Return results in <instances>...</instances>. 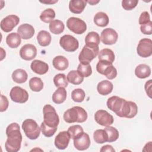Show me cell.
Returning a JSON list of instances; mask_svg holds the SVG:
<instances>
[{
    "instance_id": "6",
    "label": "cell",
    "mask_w": 152,
    "mask_h": 152,
    "mask_svg": "<svg viewBox=\"0 0 152 152\" xmlns=\"http://www.w3.org/2000/svg\"><path fill=\"white\" fill-rule=\"evenodd\" d=\"M138 113V106L137 104L131 101H126V100L124 102L120 110L116 115L121 118H133Z\"/></svg>"
},
{
    "instance_id": "8",
    "label": "cell",
    "mask_w": 152,
    "mask_h": 152,
    "mask_svg": "<svg viewBox=\"0 0 152 152\" xmlns=\"http://www.w3.org/2000/svg\"><path fill=\"white\" fill-rule=\"evenodd\" d=\"M66 26L69 30L77 34H81L87 30L86 23L77 17H70L66 21Z\"/></svg>"
},
{
    "instance_id": "12",
    "label": "cell",
    "mask_w": 152,
    "mask_h": 152,
    "mask_svg": "<svg viewBox=\"0 0 152 152\" xmlns=\"http://www.w3.org/2000/svg\"><path fill=\"white\" fill-rule=\"evenodd\" d=\"M20 22V18L15 15H9L1 21V28L2 31L8 33L13 30Z\"/></svg>"
},
{
    "instance_id": "36",
    "label": "cell",
    "mask_w": 152,
    "mask_h": 152,
    "mask_svg": "<svg viewBox=\"0 0 152 152\" xmlns=\"http://www.w3.org/2000/svg\"><path fill=\"white\" fill-rule=\"evenodd\" d=\"M107 135V142H112L116 141L119 138V132L115 127L107 126L104 129Z\"/></svg>"
},
{
    "instance_id": "14",
    "label": "cell",
    "mask_w": 152,
    "mask_h": 152,
    "mask_svg": "<svg viewBox=\"0 0 152 152\" xmlns=\"http://www.w3.org/2000/svg\"><path fill=\"white\" fill-rule=\"evenodd\" d=\"M118 38L117 32L113 28H107L104 29L100 35V39L104 45H111L115 44Z\"/></svg>"
},
{
    "instance_id": "28",
    "label": "cell",
    "mask_w": 152,
    "mask_h": 152,
    "mask_svg": "<svg viewBox=\"0 0 152 152\" xmlns=\"http://www.w3.org/2000/svg\"><path fill=\"white\" fill-rule=\"evenodd\" d=\"M94 23L96 25L99 27H106L109 22V19L107 15L103 12H99L94 16Z\"/></svg>"
},
{
    "instance_id": "1",
    "label": "cell",
    "mask_w": 152,
    "mask_h": 152,
    "mask_svg": "<svg viewBox=\"0 0 152 152\" xmlns=\"http://www.w3.org/2000/svg\"><path fill=\"white\" fill-rule=\"evenodd\" d=\"M7 139L5 144V150L8 152H17L20 150L22 141V135L20 126L17 123L10 124L6 129Z\"/></svg>"
},
{
    "instance_id": "2",
    "label": "cell",
    "mask_w": 152,
    "mask_h": 152,
    "mask_svg": "<svg viewBox=\"0 0 152 152\" xmlns=\"http://www.w3.org/2000/svg\"><path fill=\"white\" fill-rule=\"evenodd\" d=\"M87 113L85 109L80 106H74L67 109L64 114V121L69 124L84 122L87 119Z\"/></svg>"
},
{
    "instance_id": "48",
    "label": "cell",
    "mask_w": 152,
    "mask_h": 152,
    "mask_svg": "<svg viewBox=\"0 0 152 152\" xmlns=\"http://www.w3.org/2000/svg\"><path fill=\"white\" fill-rule=\"evenodd\" d=\"M100 151H109V152H114L115 151V150L112 147V145H105L102 147L100 149Z\"/></svg>"
},
{
    "instance_id": "43",
    "label": "cell",
    "mask_w": 152,
    "mask_h": 152,
    "mask_svg": "<svg viewBox=\"0 0 152 152\" xmlns=\"http://www.w3.org/2000/svg\"><path fill=\"white\" fill-rule=\"evenodd\" d=\"M138 1L137 0H123L122 1V7L125 10H131L137 5Z\"/></svg>"
},
{
    "instance_id": "18",
    "label": "cell",
    "mask_w": 152,
    "mask_h": 152,
    "mask_svg": "<svg viewBox=\"0 0 152 152\" xmlns=\"http://www.w3.org/2000/svg\"><path fill=\"white\" fill-rule=\"evenodd\" d=\"M34 27L27 23L20 25L17 29V33L20 36L21 38L27 40L31 39L34 34Z\"/></svg>"
},
{
    "instance_id": "29",
    "label": "cell",
    "mask_w": 152,
    "mask_h": 152,
    "mask_svg": "<svg viewBox=\"0 0 152 152\" xmlns=\"http://www.w3.org/2000/svg\"><path fill=\"white\" fill-rule=\"evenodd\" d=\"M66 99V91L64 87H59L52 94V100L56 104H61Z\"/></svg>"
},
{
    "instance_id": "19",
    "label": "cell",
    "mask_w": 152,
    "mask_h": 152,
    "mask_svg": "<svg viewBox=\"0 0 152 152\" xmlns=\"http://www.w3.org/2000/svg\"><path fill=\"white\" fill-rule=\"evenodd\" d=\"M125 100L124 99L116 96H113L108 99L107 101V106L110 110L116 113L120 110Z\"/></svg>"
},
{
    "instance_id": "25",
    "label": "cell",
    "mask_w": 152,
    "mask_h": 152,
    "mask_svg": "<svg viewBox=\"0 0 152 152\" xmlns=\"http://www.w3.org/2000/svg\"><path fill=\"white\" fill-rule=\"evenodd\" d=\"M135 74L139 78H145L150 75L151 68L146 64H140L135 69Z\"/></svg>"
},
{
    "instance_id": "17",
    "label": "cell",
    "mask_w": 152,
    "mask_h": 152,
    "mask_svg": "<svg viewBox=\"0 0 152 152\" xmlns=\"http://www.w3.org/2000/svg\"><path fill=\"white\" fill-rule=\"evenodd\" d=\"M73 140L75 148L78 150L83 151L87 150L90 145L91 142L90 137L86 132H83L79 137Z\"/></svg>"
},
{
    "instance_id": "41",
    "label": "cell",
    "mask_w": 152,
    "mask_h": 152,
    "mask_svg": "<svg viewBox=\"0 0 152 152\" xmlns=\"http://www.w3.org/2000/svg\"><path fill=\"white\" fill-rule=\"evenodd\" d=\"M84 91L81 88H76L71 92V98L75 102H82L85 98Z\"/></svg>"
},
{
    "instance_id": "33",
    "label": "cell",
    "mask_w": 152,
    "mask_h": 152,
    "mask_svg": "<svg viewBox=\"0 0 152 152\" xmlns=\"http://www.w3.org/2000/svg\"><path fill=\"white\" fill-rule=\"evenodd\" d=\"M100 42L99 34L95 31L89 32L85 38L86 45L99 46Z\"/></svg>"
},
{
    "instance_id": "35",
    "label": "cell",
    "mask_w": 152,
    "mask_h": 152,
    "mask_svg": "<svg viewBox=\"0 0 152 152\" xmlns=\"http://www.w3.org/2000/svg\"><path fill=\"white\" fill-rule=\"evenodd\" d=\"M30 89L34 92H39L43 88V83L39 77H33L29 81Z\"/></svg>"
},
{
    "instance_id": "23",
    "label": "cell",
    "mask_w": 152,
    "mask_h": 152,
    "mask_svg": "<svg viewBox=\"0 0 152 152\" xmlns=\"http://www.w3.org/2000/svg\"><path fill=\"white\" fill-rule=\"evenodd\" d=\"M53 67L59 71H64L69 66L68 60L63 56H56L52 61Z\"/></svg>"
},
{
    "instance_id": "27",
    "label": "cell",
    "mask_w": 152,
    "mask_h": 152,
    "mask_svg": "<svg viewBox=\"0 0 152 152\" xmlns=\"http://www.w3.org/2000/svg\"><path fill=\"white\" fill-rule=\"evenodd\" d=\"M37 40L41 46H47L50 45L52 37L49 32L45 30L40 31L37 36Z\"/></svg>"
},
{
    "instance_id": "7",
    "label": "cell",
    "mask_w": 152,
    "mask_h": 152,
    "mask_svg": "<svg viewBox=\"0 0 152 152\" xmlns=\"http://www.w3.org/2000/svg\"><path fill=\"white\" fill-rule=\"evenodd\" d=\"M97 71L104 75L107 79L112 80L117 76V70L112 64L107 62L99 61L96 65Z\"/></svg>"
},
{
    "instance_id": "16",
    "label": "cell",
    "mask_w": 152,
    "mask_h": 152,
    "mask_svg": "<svg viewBox=\"0 0 152 152\" xmlns=\"http://www.w3.org/2000/svg\"><path fill=\"white\" fill-rule=\"evenodd\" d=\"M70 139L71 137L68 131L60 132L55 138V145L59 150H64L68 147Z\"/></svg>"
},
{
    "instance_id": "15",
    "label": "cell",
    "mask_w": 152,
    "mask_h": 152,
    "mask_svg": "<svg viewBox=\"0 0 152 152\" xmlns=\"http://www.w3.org/2000/svg\"><path fill=\"white\" fill-rule=\"evenodd\" d=\"M37 55V49L32 44H26L20 50V57L25 61L33 59Z\"/></svg>"
},
{
    "instance_id": "21",
    "label": "cell",
    "mask_w": 152,
    "mask_h": 152,
    "mask_svg": "<svg viewBox=\"0 0 152 152\" xmlns=\"http://www.w3.org/2000/svg\"><path fill=\"white\" fill-rule=\"evenodd\" d=\"M87 3L85 0H71L69 2V9L74 14H80L84 11Z\"/></svg>"
},
{
    "instance_id": "32",
    "label": "cell",
    "mask_w": 152,
    "mask_h": 152,
    "mask_svg": "<svg viewBox=\"0 0 152 152\" xmlns=\"http://www.w3.org/2000/svg\"><path fill=\"white\" fill-rule=\"evenodd\" d=\"M51 33L54 34H59L62 33L65 28L64 23L59 20H54L50 23L49 26Z\"/></svg>"
},
{
    "instance_id": "24",
    "label": "cell",
    "mask_w": 152,
    "mask_h": 152,
    "mask_svg": "<svg viewBox=\"0 0 152 152\" xmlns=\"http://www.w3.org/2000/svg\"><path fill=\"white\" fill-rule=\"evenodd\" d=\"M98 59L99 61L107 62L112 64L115 60L114 52L110 49H103L99 52Z\"/></svg>"
},
{
    "instance_id": "31",
    "label": "cell",
    "mask_w": 152,
    "mask_h": 152,
    "mask_svg": "<svg viewBox=\"0 0 152 152\" xmlns=\"http://www.w3.org/2000/svg\"><path fill=\"white\" fill-rule=\"evenodd\" d=\"M66 78L69 83L74 85H79L82 83L84 80V77L82 76L77 70H72L69 72Z\"/></svg>"
},
{
    "instance_id": "22",
    "label": "cell",
    "mask_w": 152,
    "mask_h": 152,
    "mask_svg": "<svg viewBox=\"0 0 152 152\" xmlns=\"http://www.w3.org/2000/svg\"><path fill=\"white\" fill-rule=\"evenodd\" d=\"M113 88V84L108 80H103L99 82L97 86V90L98 93L103 96H106L111 93Z\"/></svg>"
},
{
    "instance_id": "10",
    "label": "cell",
    "mask_w": 152,
    "mask_h": 152,
    "mask_svg": "<svg viewBox=\"0 0 152 152\" xmlns=\"http://www.w3.org/2000/svg\"><path fill=\"white\" fill-rule=\"evenodd\" d=\"M137 52L142 58H148L152 54V40L150 39L144 38L140 40Z\"/></svg>"
},
{
    "instance_id": "42",
    "label": "cell",
    "mask_w": 152,
    "mask_h": 152,
    "mask_svg": "<svg viewBox=\"0 0 152 152\" xmlns=\"http://www.w3.org/2000/svg\"><path fill=\"white\" fill-rule=\"evenodd\" d=\"M40 128H41V131H42L43 135L46 137H52L55 134V133L56 132V131L57 130V128L50 127V126L46 125L43 122H42L41 124Z\"/></svg>"
},
{
    "instance_id": "40",
    "label": "cell",
    "mask_w": 152,
    "mask_h": 152,
    "mask_svg": "<svg viewBox=\"0 0 152 152\" xmlns=\"http://www.w3.org/2000/svg\"><path fill=\"white\" fill-rule=\"evenodd\" d=\"M67 131L68 132L72 140L77 138L84 132L83 128L79 125H75L69 126Z\"/></svg>"
},
{
    "instance_id": "4",
    "label": "cell",
    "mask_w": 152,
    "mask_h": 152,
    "mask_svg": "<svg viewBox=\"0 0 152 152\" xmlns=\"http://www.w3.org/2000/svg\"><path fill=\"white\" fill-rule=\"evenodd\" d=\"M22 128L26 135L30 140H36L40 135L41 128L37 122L32 119L24 120L22 124Z\"/></svg>"
},
{
    "instance_id": "20",
    "label": "cell",
    "mask_w": 152,
    "mask_h": 152,
    "mask_svg": "<svg viewBox=\"0 0 152 152\" xmlns=\"http://www.w3.org/2000/svg\"><path fill=\"white\" fill-rule=\"evenodd\" d=\"M31 70L36 74L43 75L49 70V65L46 62L40 60H34L30 65Z\"/></svg>"
},
{
    "instance_id": "30",
    "label": "cell",
    "mask_w": 152,
    "mask_h": 152,
    "mask_svg": "<svg viewBox=\"0 0 152 152\" xmlns=\"http://www.w3.org/2000/svg\"><path fill=\"white\" fill-rule=\"evenodd\" d=\"M28 78L26 71L23 69H17L12 74V78L13 81L18 84L25 83Z\"/></svg>"
},
{
    "instance_id": "39",
    "label": "cell",
    "mask_w": 152,
    "mask_h": 152,
    "mask_svg": "<svg viewBox=\"0 0 152 152\" xmlns=\"http://www.w3.org/2000/svg\"><path fill=\"white\" fill-rule=\"evenodd\" d=\"M77 71L84 77H88L92 74V68L90 64L80 62L77 67Z\"/></svg>"
},
{
    "instance_id": "38",
    "label": "cell",
    "mask_w": 152,
    "mask_h": 152,
    "mask_svg": "<svg viewBox=\"0 0 152 152\" xmlns=\"http://www.w3.org/2000/svg\"><path fill=\"white\" fill-rule=\"evenodd\" d=\"M53 83L56 87L65 88L68 85L66 75L64 74H58L53 78Z\"/></svg>"
},
{
    "instance_id": "3",
    "label": "cell",
    "mask_w": 152,
    "mask_h": 152,
    "mask_svg": "<svg viewBox=\"0 0 152 152\" xmlns=\"http://www.w3.org/2000/svg\"><path fill=\"white\" fill-rule=\"evenodd\" d=\"M43 122L48 126L57 128L59 123V118L55 109L50 104H46L43 108Z\"/></svg>"
},
{
    "instance_id": "11",
    "label": "cell",
    "mask_w": 152,
    "mask_h": 152,
    "mask_svg": "<svg viewBox=\"0 0 152 152\" xmlns=\"http://www.w3.org/2000/svg\"><path fill=\"white\" fill-rule=\"evenodd\" d=\"M10 96L13 102L19 103H24L28 99L27 91L18 86H15L12 88L10 93Z\"/></svg>"
},
{
    "instance_id": "49",
    "label": "cell",
    "mask_w": 152,
    "mask_h": 152,
    "mask_svg": "<svg viewBox=\"0 0 152 152\" xmlns=\"http://www.w3.org/2000/svg\"><path fill=\"white\" fill-rule=\"evenodd\" d=\"M58 1H52V0H49V1H40V2L43 3V4H55L56 2H57Z\"/></svg>"
},
{
    "instance_id": "37",
    "label": "cell",
    "mask_w": 152,
    "mask_h": 152,
    "mask_svg": "<svg viewBox=\"0 0 152 152\" xmlns=\"http://www.w3.org/2000/svg\"><path fill=\"white\" fill-rule=\"evenodd\" d=\"M94 140L98 144H103L107 142V135L104 129H97L93 134Z\"/></svg>"
},
{
    "instance_id": "9",
    "label": "cell",
    "mask_w": 152,
    "mask_h": 152,
    "mask_svg": "<svg viewBox=\"0 0 152 152\" xmlns=\"http://www.w3.org/2000/svg\"><path fill=\"white\" fill-rule=\"evenodd\" d=\"M59 45L65 51L69 52L75 51L79 46L78 40L69 34L62 36L59 40Z\"/></svg>"
},
{
    "instance_id": "46",
    "label": "cell",
    "mask_w": 152,
    "mask_h": 152,
    "mask_svg": "<svg viewBox=\"0 0 152 152\" xmlns=\"http://www.w3.org/2000/svg\"><path fill=\"white\" fill-rule=\"evenodd\" d=\"M8 100L6 96H4L3 94L1 95V107H0V111L1 112L5 111L8 107Z\"/></svg>"
},
{
    "instance_id": "47",
    "label": "cell",
    "mask_w": 152,
    "mask_h": 152,
    "mask_svg": "<svg viewBox=\"0 0 152 152\" xmlns=\"http://www.w3.org/2000/svg\"><path fill=\"white\" fill-rule=\"evenodd\" d=\"M151 80H149L145 83L144 86L145 92L150 98H151Z\"/></svg>"
},
{
    "instance_id": "26",
    "label": "cell",
    "mask_w": 152,
    "mask_h": 152,
    "mask_svg": "<svg viewBox=\"0 0 152 152\" xmlns=\"http://www.w3.org/2000/svg\"><path fill=\"white\" fill-rule=\"evenodd\" d=\"M20 36L17 33H10L6 38V43L11 48H17L21 44Z\"/></svg>"
},
{
    "instance_id": "50",
    "label": "cell",
    "mask_w": 152,
    "mask_h": 152,
    "mask_svg": "<svg viewBox=\"0 0 152 152\" xmlns=\"http://www.w3.org/2000/svg\"><path fill=\"white\" fill-rule=\"evenodd\" d=\"M87 2L89 3L91 5H96L97 3H99V1H87Z\"/></svg>"
},
{
    "instance_id": "44",
    "label": "cell",
    "mask_w": 152,
    "mask_h": 152,
    "mask_svg": "<svg viewBox=\"0 0 152 152\" xmlns=\"http://www.w3.org/2000/svg\"><path fill=\"white\" fill-rule=\"evenodd\" d=\"M140 30L141 33L144 34L150 35L152 33V21H150L149 23L141 25Z\"/></svg>"
},
{
    "instance_id": "13",
    "label": "cell",
    "mask_w": 152,
    "mask_h": 152,
    "mask_svg": "<svg viewBox=\"0 0 152 152\" xmlns=\"http://www.w3.org/2000/svg\"><path fill=\"white\" fill-rule=\"evenodd\" d=\"M96 122L102 126H109L113 123L114 119L112 115L105 110H99L94 114Z\"/></svg>"
},
{
    "instance_id": "5",
    "label": "cell",
    "mask_w": 152,
    "mask_h": 152,
    "mask_svg": "<svg viewBox=\"0 0 152 152\" xmlns=\"http://www.w3.org/2000/svg\"><path fill=\"white\" fill-rule=\"evenodd\" d=\"M99 46L85 45L80 52L78 59L81 63L90 64L99 54Z\"/></svg>"
},
{
    "instance_id": "45",
    "label": "cell",
    "mask_w": 152,
    "mask_h": 152,
    "mask_svg": "<svg viewBox=\"0 0 152 152\" xmlns=\"http://www.w3.org/2000/svg\"><path fill=\"white\" fill-rule=\"evenodd\" d=\"M150 21V17L148 12L147 11H144L141 14L138 22L140 25H143L149 23Z\"/></svg>"
},
{
    "instance_id": "34",
    "label": "cell",
    "mask_w": 152,
    "mask_h": 152,
    "mask_svg": "<svg viewBox=\"0 0 152 152\" xmlns=\"http://www.w3.org/2000/svg\"><path fill=\"white\" fill-rule=\"evenodd\" d=\"M55 17V12L52 8H48L42 12L40 15V19L45 23L52 22Z\"/></svg>"
}]
</instances>
